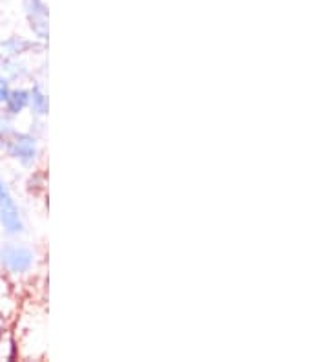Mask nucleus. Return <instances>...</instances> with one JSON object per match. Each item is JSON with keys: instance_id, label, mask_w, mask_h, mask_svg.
<instances>
[{"instance_id": "obj_12", "label": "nucleus", "mask_w": 329, "mask_h": 362, "mask_svg": "<svg viewBox=\"0 0 329 362\" xmlns=\"http://www.w3.org/2000/svg\"><path fill=\"white\" fill-rule=\"evenodd\" d=\"M17 130V124H15L13 119H9V117H6L4 114H2V110H0V145L8 139L11 134Z\"/></svg>"}, {"instance_id": "obj_11", "label": "nucleus", "mask_w": 329, "mask_h": 362, "mask_svg": "<svg viewBox=\"0 0 329 362\" xmlns=\"http://www.w3.org/2000/svg\"><path fill=\"white\" fill-rule=\"evenodd\" d=\"M46 185H48V176L42 168L35 167L30 170V176L26 180V190L33 196H40L46 192Z\"/></svg>"}, {"instance_id": "obj_6", "label": "nucleus", "mask_w": 329, "mask_h": 362, "mask_svg": "<svg viewBox=\"0 0 329 362\" xmlns=\"http://www.w3.org/2000/svg\"><path fill=\"white\" fill-rule=\"evenodd\" d=\"M28 106H30V88H28V84H13L6 101L0 106V110L6 117L17 121L18 117L28 114Z\"/></svg>"}, {"instance_id": "obj_13", "label": "nucleus", "mask_w": 329, "mask_h": 362, "mask_svg": "<svg viewBox=\"0 0 329 362\" xmlns=\"http://www.w3.org/2000/svg\"><path fill=\"white\" fill-rule=\"evenodd\" d=\"M11 81L8 79V77L4 76V71L0 70V106H2V103L6 101V98H8L9 90H11Z\"/></svg>"}, {"instance_id": "obj_7", "label": "nucleus", "mask_w": 329, "mask_h": 362, "mask_svg": "<svg viewBox=\"0 0 329 362\" xmlns=\"http://www.w3.org/2000/svg\"><path fill=\"white\" fill-rule=\"evenodd\" d=\"M0 70L11 81V84H30L35 79V68L30 62V57L2 59Z\"/></svg>"}, {"instance_id": "obj_4", "label": "nucleus", "mask_w": 329, "mask_h": 362, "mask_svg": "<svg viewBox=\"0 0 329 362\" xmlns=\"http://www.w3.org/2000/svg\"><path fill=\"white\" fill-rule=\"evenodd\" d=\"M24 17L31 37L48 45L50 40V9L44 0H22Z\"/></svg>"}, {"instance_id": "obj_9", "label": "nucleus", "mask_w": 329, "mask_h": 362, "mask_svg": "<svg viewBox=\"0 0 329 362\" xmlns=\"http://www.w3.org/2000/svg\"><path fill=\"white\" fill-rule=\"evenodd\" d=\"M15 284L0 273V313L13 320L18 311V296L15 293Z\"/></svg>"}, {"instance_id": "obj_14", "label": "nucleus", "mask_w": 329, "mask_h": 362, "mask_svg": "<svg viewBox=\"0 0 329 362\" xmlns=\"http://www.w3.org/2000/svg\"><path fill=\"white\" fill-rule=\"evenodd\" d=\"M9 327H11V320H9V318L6 317V315L0 313V335L8 332Z\"/></svg>"}, {"instance_id": "obj_1", "label": "nucleus", "mask_w": 329, "mask_h": 362, "mask_svg": "<svg viewBox=\"0 0 329 362\" xmlns=\"http://www.w3.org/2000/svg\"><path fill=\"white\" fill-rule=\"evenodd\" d=\"M40 267V257L31 243L22 238H8L0 242V273L13 284L33 280Z\"/></svg>"}, {"instance_id": "obj_2", "label": "nucleus", "mask_w": 329, "mask_h": 362, "mask_svg": "<svg viewBox=\"0 0 329 362\" xmlns=\"http://www.w3.org/2000/svg\"><path fill=\"white\" fill-rule=\"evenodd\" d=\"M6 158L11 159L15 165H18L24 170L39 167L42 159V143L40 136H37L31 130H15L11 136L0 145Z\"/></svg>"}, {"instance_id": "obj_3", "label": "nucleus", "mask_w": 329, "mask_h": 362, "mask_svg": "<svg viewBox=\"0 0 329 362\" xmlns=\"http://www.w3.org/2000/svg\"><path fill=\"white\" fill-rule=\"evenodd\" d=\"M0 230L8 238H22L28 233L26 214L9 181L0 174Z\"/></svg>"}, {"instance_id": "obj_10", "label": "nucleus", "mask_w": 329, "mask_h": 362, "mask_svg": "<svg viewBox=\"0 0 329 362\" xmlns=\"http://www.w3.org/2000/svg\"><path fill=\"white\" fill-rule=\"evenodd\" d=\"M17 358H21L18 342L13 329L9 327L8 332L0 335V361H17Z\"/></svg>"}, {"instance_id": "obj_5", "label": "nucleus", "mask_w": 329, "mask_h": 362, "mask_svg": "<svg viewBox=\"0 0 329 362\" xmlns=\"http://www.w3.org/2000/svg\"><path fill=\"white\" fill-rule=\"evenodd\" d=\"M48 49V45L39 42L33 37L26 35H8L0 39V61L13 57H33L42 55Z\"/></svg>"}, {"instance_id": "obj_8", "label": "nucleus", "mask_w": 329, "mask_h": 362, "mask_svg": "<svg viewBox=\"0 0 329 362\" xmlns=\"http://www.w3.org/2000/svg\"><path fill=\"white\" fill-rule=\"evenodd\" d=\"M30 106H28V114L31 115V119L46 121L50 114V95L46 90V84L40 79H33L30 84Z\"/></svg>"}]
</instances>
